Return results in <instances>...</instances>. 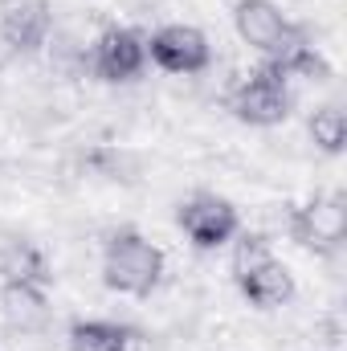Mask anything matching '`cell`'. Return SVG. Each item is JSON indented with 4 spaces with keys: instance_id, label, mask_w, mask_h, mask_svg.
Listing matches in <instances>:
<instances>
[{
    "instance_id": "cell-9",
    "label": "cell",
    "mask_w": 347,
    "mask_h": 351,
    "mask_svg": "<svg viewBox=\"0 0 347 351\" xmlns=\"http://www.w3.org/2000/svg\"><path fill=\"white\" fill-rule=\"evenodd\" d=\"M233 286L241 290V298L254 311H278V306L294 302V294H298L290 265L278 262L274 254L261 258L258 265H250V269H241V274H233Z\"/></svg>"
},
{
    "instance_id": "cell-10",
    "label": "cell",
    "mask_w": 347,
    "mask_h": 351,
    "mask_svg": "<svg viewBox=\"0 0 347 351\" xmlns=\"http://www.w3.org/2000/svg\"><path fill=\"white\" fill-rule=\"evenodd\" d=\"M0 286H37L49 290L53 286V269L41 245L16 237L8 245H0Z\"/></svg>"
},
{
    "instance_id": "cell-4",
    "label": "cell",
    "mask_w": 347,
    "mask_h": 351,
    "mask_svg": "<svg viewBox=\"0 0 347 351\" xmlns=\"http://www.w3.org/2000/svg\"><path fill=\"white\" fill-rule=\"evenodd\" d=\"M286 229L302 250L335 254L347 237V200L344 192H319L307 204H290Z\"/></svg>"
},
{
    "instance_id": "cell-5",
    "label": "cell",
    "mask_w": 347,
    "mask_h": 351,
    "mask_svg": "<svg viewBox=\"0 0 347 351\" xmlns=\"http://www.w3.org/2000/svg\"><path fill=\"white\" fill-rule=\"evenodd\" d=\"M176 225H180V233L188 237V245L200 250V254H213V250L229 245V241L241 233L237 208H233L225 196H217V192H192V196L176 208Z\"/></svg>"
},
{
    "instance_id": "cell-7",
    "label": "cell",
    "mask_w": 347,
    "mask_h": 351,
    "mask_svg": "<svg viewBox=\"0 0 347 351\" xmlns=\"http://www.w3.org/2000/svg\"><path fill=\"white\" fill-rule=\"evenodd\" d=\"M147 62H156L164 74H204L213 66V45L196 25H160L147 37Z\"/></svg>"
},
{
    "instance_id": "cell-11",
    "label": "cell",
    "mask_w": 347,
    "mask_h": 351,
    "mask_svg": "<svg viewBox=\"0 0 347 351\" xmlns=\"http://www.w3.org/2000/svg\"><path fill=\"white\" fill-rule=\"evenodd\" d=\"M139 331L131 323H115V319H74L66 331L70 351H131L139 348Z\"/></svg>"
},
{
    "instance_id": "cell-3",
    "label": "cell",
    "mask_w": 347,
    "mask_h": 351,
    "mask_svg": "<svg viewBox=\"0 0 347 351\" xmlns=\"http://www.w3.org/2000/svg\"><path fill=\"white\" fill-rule=\"evenodd\" d=\"M233 29L265 62H274V58H282V53H290L294 45L307 41V29L294 25L274 0H237L233 4Z\"/></svg>"
},
{
    "instance_id": "cell-12",
    "label": "cell",
    "mask_w": 347,
    "mask_h": 351,
    "mask_svg": "<svg viewBox=\"0 0 347 351\" xmlns=\"http://www.w3.org/2000/svg\"><path fill=\"white\" fill-rule=\"evenodd\" d=\"M45 294L49 290H37V286H0V302H4V319L21 331L37 327L45 319Z\"/></svg>"
},
{
    "instance_id": "cell-13",
    "label": "cell",
    "mask_w": 347,
    "mask_h": 351,
    "mask_svg": "<svg viewBox=\"0 0 347 351\" xmlns=\"http://www.w3.org/2000/svg\"><path fill=\"white\" fill-rule=\"evenodd\" d=\"M307 131H311V139H315V147H319L323 156H344V147H347V114H344L339 102L319 106V110L311 114Z\"/></svg>"
},
{
    "instance_id": "cell-6",
    "label": "cell",
    "mask_w": 347,
    "mask_h": 351,
    "mask_svg": "<svg viewBox=\"0 0 347 351\" xmlns=\"http://www.w3.org/2000/svg\"><path fill=\"white\" fill-rule=\"evenodd\" d=\"M143 70H147V37L131 25H115L98 33V41L90 45V74L106 86H127L143 78Z\"/></svg>"
},
{
    "instance_id": "cell-2",
    "label": "cell",
    "mask_w": 347,
    "mask_h": 351,
    "mask_svg": "<svg viewBox=\"0 0 347 351\" xmlns=\"http://www.w3.org/2000/svg\"><path fill=\"white\" fill-rule=\"evenodd\" d=\"M229 110L246 127H278L294 110V90L270 62H258L237 86L229 90Z\"/></svg>"
},
{
    "instance_id": "cell-8",
    "label": "cell",
    "mask_w": 347,
    "mask_h": 351,
    "mask_svg": "<svg viewBox=\"0 0 347 351\" xmlns=\"http://www.w3.org/2000/svg\"><path fill=\"white\" fill-rule=\"evenodd\" d=\"M53 33V4L49 0H4L0 4V41L12 53H41Z\"/></svg>"
},
{
    "instance_id": "cell-1",
    "label": "cell",
    "mask_w": 347,
    "mask_h": 351,
    "mask_svg": "<svg viewBox=\"0 0 347 351\" xmlns=\"http://www.w3.org/2000/svg\"><path fill=\"white\" fill-rule=\"evenodd\" d=\"M164 265H168L164 250L156 241H147L139 229H119V233L106 237V250H102V282L115 294L152 298V290L164 278Z\"/></svg>"
}]
</instances>
